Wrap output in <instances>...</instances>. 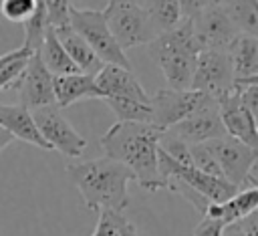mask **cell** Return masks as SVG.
I'll return each instance as SVG.
<instances>
[{
  "instance_id": "cell-30",
  "label": "cell",
  "mask_w": 258,
  "mask_h": 236,
  "mask_svg": "<svg viewBox=\"0 0 258 236\" xmlns=\"http://www.w3.org/2000/svg\"><path fill=\"white\" fill-rule=\"evenodd\" d=\"M40 2L46 10L48 24L52 28L69 24V12H71V6H73L71 0H40Z\"/></svg>"
},
{
  "instance_id": "cell-32",
  "label": "cell",
  "mask_w": 258,
  "mask_h": 236,
  "mask_svg": "<svg viewBox=\"0 0 258 236\" xmlns=\"http://www.w3.org/2000/svg\"><path fill=\"white\" fill-rule=\"evenodd\" d=\"M236 93H238L240 103L248 109V113L258 123V87L256 85H238Z\"/></svg>"
},
{
  "instance_id": "cell-1",
  "label": "cell",
  "mask_w": 258,
  "mask_h": 236,
  "mask_svg": "<svg viewBox=\"0 0 258 236\" xmlns=\"http://www.w3.org/2000/svg\"><path fill=\"white\" fill-rule=\"evenodd\" d=\"M163 131L151 123H113L99 145L105 157L125 165L133 180L147 192L163 190L157 169V145Z\"/></svg>"
},
{
  "instance_id": "cell-36",
  "label": "cell",
  "mask_w": 258,
  "mask_h": 236,
  "mask_svg": "<svg viewBox=\"0 0 258 236\" xmlns=\"http://www.w3.org/2000/svg\"><path fill=\"white\" fill-rule=\"evenodd\" d=\"M246 188H258V155L250 163V167H248V171L244 175V182H242V186L238 190H246Z\"/></svg>"
},
{
  "instance_id": "cell-20",
  "label": "cell",
  "mask_w": 258,
  "mask_h": 236,
  "mask_svg": "<svg viewBox=\"0 0 258 236\" xmlns=\"http://www.w3.org/2000/svg\"><path fill=\"white\" fill-rule=\"evenodd\" d=\"M226 52L232 61L236 81H244L248 77L258 75V42L254 38L238 34Z\"/></svg>"
},
{
  "instance_id": "cell-42",
  "label": "cell",
  "mask_w": 258,
  "mask_h": 236,
  "mask_svg": "<svg viewBox=\"0 0 258 236\" xmlns=\"http://www.w3.org/2000/svg\"><path fill=\"white\" fill-rule=\"evenodd\" d=\"M133 2H137V4H141V2H143V0H133Z\"/></svg>"
},
{
  "instance_id": "cell-8",
  "label": "cell",
  "mask_w": 258,
  "mask_h": 236,
  "mask_svg": "<svg viewBox=\"0 0 258 236\" xmlns=\"http://www.w3.org/2000/svg\"><path fill=\"white\" fill-rule=\"evenodd\" d=\"M32 119L38 133L42 135V139L48 143L50 149H56L67 157H79L85 151L87 139L69 123V119L60 113L56 105H48L32 111Z\"/></svg>"
},
{
  "instance_id": "cell-22",
  "label": "cell",
  "mask_w": 258,
  "mask_h": 236,
  "mask_svg": "<svg viewBox=\"0 0 258 236\" xmlns=\"http://www.w3.org/2000/svg\"><path fill=\"white\" fill-rule=\"evenodd\" d=\"M141 8L145 10L155 34L167 32L181 22V12L177 0H143Z\"/></svg>"
},
{
  "instance_id": "cell-23",
  "label": "cell",
  "mask_w": 258,
  "mask_h": 236,
  "mask_svg": "<svg viewBox=\"0 0 258 236\" xmlns=\"http://www.w3.org/2000/svg\"><path fill=\"white\" fill-rule=\"evenodd\" d=\"M240 34H246L258 42V0H236L228 8Z\"/></svg>"
},
{
  "instance_id": "cell-3",
  "label": "cell",
  "mask_w": 258,
  "mask_h": 236,
  "mask_svg": "<svg viewBox=\"0 0 258 236\" xmlns=\"http://www.w3.org/2000/svg\"><path fill=\"white\" fill-rule=\"evenodd\" d=\"M200 50L202 46L196 40L191 20L185 18H181V22L171 30L157 34L147 44L153 65L165 77L167 87L175 91H187L191 87Z\"/></svg>"
},
{
  "instance_id": "cell-21",
  "label": "cell",
  "mask_w": 258,
  "mask_h": 236,
  "mask_svg": "<svg viewBox=\"0 0 258 236\" xmlns=\"http://www.w3.org/2000/svg\"><path fill=\"white\" fill-rule=\"evenodd\" d=\"M36 54H38V58L42 61V65L46 67V71H48L52 77L79 73V69L75 67V63L69 58V54L64 52V48L60 46V42H58V38H56L52 26L46 30L44 40H42L40 48L36 50Z\"/></svg>"
},
{
  "instance_id": "cell-11",
  "label": "cell",
  "mask_w": 258,
  "mask_h": 236,
  "mask_svg": "<svg viewBox=\"0 0 258 236\" xmlns=\"http://www.w3.org/2000/svg\"><path fill=\"white\" fill-rule=\"evenodd\" d=\"M191 28L202 50H228L234 38L240 34L226 8L210 4L191 20Z\"/></svg>"
},
{
  "instance_id": "cell-41",
  "label": "cell",
  "mask_w": 258,
  "mask_h": 236,
  "mask_svg": "<svg viewBox=\"0 0 258 236\" xmlns=\"http://www.w3.org/2000/svg\"><path fill=\"white\" fill-rule=\"evenodd\" d=\"M212 4H216V6H222V8H228L232 2H236V0H210Z\"/></svg>"
},
{
  "instance_id": "cell-18",
  "label": "cell",
  "mask_w": 258,
  "mask_h": 236,
  "mask_svg": "<svg viewBox=\"0 0 258 236\" xmlns=\"http://www.w3.org/2000/svg\"><path fill=\"white\" fill-rule=\"evenodd\" d=\"M54 34L60 42V46L64 48V52L69 54V58L75 63V67L79 69V73L85 75H97L103 67V63L99 61V56L91 50V46L71 28V24L58 26L54 28Z\"/></svg>"
},
{
  "instance_id": "cell-12",
  "label": "cell",
  "mask_w": 258,
  "mask_h": 236,
  "mask_svg": "<svg viewBox=\"0 0 258 236\" xmlns=\"http://www.w3.org/2000/svg\"><path fill=\"white\" fill-rule=\"evenodd\" d=\"M167 133H171L173 137L181 139L187 145H200V143H206V141L224 137L226 135V129H224L222 119H220L218 101L208 99L189 117H185L183 121H179L173 127H169Z\"/></svg>"
},
{
  "instance_id": "cell-16",
  "label": "cell",
  "mask_w": 258,
  "mask_h": 236,
  "mask_svg": "<svg viewBox=\"0 0 258 236\" xmlns=\"http://www.w3.org/2000/svg\"><path fill=\"white\" fill-rule=\"evenodd\" d=\"M0 127L6 129L14 139L36 145L40 149H50L48 143L38 133L34 119H32V113L26 107H22L20 103H16V105L0 103Z\"/></svg>"
},
{
  "instance_id": "cell-33",
  "label": "cell",
  "mask_w": 258,
  "mask_h": 236,
  "mask_svg": "<svg viewBox=\"0 0 258 236\" xmlns=\"http://www.w3.org/2000/svg\"><path fill=\"white\" fill-rule=\"evenodd\" d=\"M224 226L226 224H222L220 220L204 216L202 222L194 228V236H224Z\"/></svg>"
},
{
  "instance_id": "cell-25",
  "label": "cell",
  "mask_w": 258,
  "mask_h": 236,
  "mask_svg": "<svg viewBox=\"0 0 258 236\" xmlns=\"http://www.w3.org/2000/svg\"><path fill=\"white\" fill-rule=\"evenodd\" d=\"M22 26H24V42H22V46H26L30 52H36V50L40 48L42 40H44L46 30L50 28L46 10H44V6H42L40 0H38V4H36V10L32 12V16H30Z\"/></svg>"
},
{
  "instance_id": "cell-13",
  "label": "cell",
  "mask_w": 258,
  "mask_h": 236,
  "mask_svg": "<svg viewBox=\"0 0 258 236\" xmlns=\"http://www.w3.org/2000/svg\"><path fill=\"white\" fill-rule=\"evenodd\" d=\"M204 145L214 155L216 163L220 165L224 180L228 184L240 188L242 182H244V175H246L250 163L256 159L258 151L252 149V147H248V145H244L242 141H238V139H234L230 135H224V137L206 141Z\"/></svg>"
},
{
  "instance_id": "cell-35",
  "label": "cell",
  "mask_w": 258,
  "mask_h": 236,
  "mask_svg": "<svg viewBox=\"0 0 258 236\" xmlns=\"http://www.w3.org/2000/svg\"><path fill=\"white\" fill-rule=\"evenodd\" d=\"M234 224L240 228V232L244 236H258V208L252 210L250 214H246L244 218H240Z\"/></svg>"
},
{
  "instance_id": "cell-7",
  "label": "cell",
  "mask_w": 258,
  "mask_h": 236,
  "mask_svg": "<svg viewBox=\"0 0 258 236\" xmlns=\"http://www.w3.org/2000/svg\"><path fill=\"white\" fill-rule=\"evenodd\" d=\"M189 89L204 93L206 97H210L214 101H220L226 95L234 93L236 77H234V69H232V61H230L228 52L200 50Z\"/></svg>"
},
{
  "instance_id": "cell-10",
  "label": "cell",
  "mask_w": 258,
  "mask_h": 236,
  "mask_svg": "<svg viewBox=\"0 0 258 236\" xmlns=\"http://www.w3.org/2000/svg\"><path fill=\"white\" fill-rule=\"evenodd\" d=\"M18 95V103L26 107L30 113L54 103V89H52V75L46 71L42 61L36 52H32L18 75V79L12 83V87Z\"/></svg>"
},
{
  "instance_id": "cell-17",
  "label": "cell",
  "mask_w": 258,
  "mask_h": 236,
  "mask_svg": "<svg viewBox=\"0 0 258 236\" xmlns=\"http://www.w3.org/2000/svg\"><path fill=\"white\" fill-rule=\"evenodd\" d=\"M52 89H54V103L58 109L71 107L73 103L83 99H101L99 89L95 85V75L73 73V75L52 77Z\"/></svg>"
},
{
  "instance_id": "cell-2",
  "label": "cell",
  "mask_w": 258,
  "mask_h": 236,
  "mask_svg": "<svg viewBox=\"0 0 258 236\" xmlns=\"http://www.w3.org/2000/svg\"><path fill=\"white\" fill-rule=\"evenodd\" d=\"M67 173L71 182L77 186L89 210H109L123 214V210L129 206L127 186L135 180L133 173L119 161H113L103 155L79 163H69Z\"/></svg>"
},
{
  "instance_id": "cell-9",
  "label": "cell",
  "mask_w": 258,
  "mask_h": 236,
  "mask_svg": "<svg viewBox=\"0 0 258 236\" xmlns=\"http://www.w3.org/2000/svg\"><path fill=\"white\" fill-rule=\"evenodd\" d=\"M210 97L198 91H175V89H159L149 97L151 107V125L167 131L175 123L189 117L194 111H198Z\"/></svg>"
},
{
  "instance_id": "cell-28",
  "label": "cell",
  "mask_w": 258,
  "mask_h": 236,
  "mask_svg": "<svg viewBox=\"0 0 258 236\" xmlns=\"http://www.w3.org/2000/svg\"><path fill=\"white\" fill-rule=\"evenodd\" d=\"M159 149L165 151L173 161L181 163V165H187V167H194L191 165V151H189V145L183 143L181 139L173 137L171 133L163 131L161 139H159Z\"/></svg>"
},
{
  "instance_id": "cell-26",
  "label": "cell",
  "mask_w": 258,
  "mask_h": 236,
  "mask_svg": "<svg viewBox=\"0 0 258 236\" xmlns=\"http://www.w3.org/2000/svg\"><path fill=\"white\" fill-rule=\"evenodd\" d=\"M30 54L32 52L26 46H20V48H14V50H10V52L0 56V91L12 87V83L22 73V69H24V65H26Z\"/></svg>"
},
{
  "instance_id": "cell-40",
  "label": "cell",
  "mask_w": 258,
  "mask_h": 236,
  "mask_svg": "<svg viewBox=\"0 0 258 236\" xmlns=\"http://www.w3.org/2000/svg\"><path fill=\"white\" fill-rule=\"evenodd\" d=\"M238 85H256V87H258V75L248 77V79H244V81H236V87H238Z\"/></svg>"
},
{
  "instance_id": "cell-15",
  "label": "cell",
  "mask_w": 258,
  "mask_h": 236,
  "mask_svg": "<svg viewBox=\"0 0 258 236\" xmlns=\"http://www.w3.org/2000/svg\"><path fill=\"white\" fill-rule=\"evenodd\" d=\"M95 85L101 99H131L139 103H149V95L139 85L131 69L103 65L101 71L95 75Z\"/></svg>"
},
{
  "instance_id": "cell-24",
  "label": "cell",
  "mask_w": 258,
  "mask_h": 236,
  "mask_svg": "<svg viewBox=\"0 0 258 236\" xmlns=\"http://www.w3.org/2000/svg\"><path fill=\"white\" fill-rule=\"evenodd\" d=\"M107 107L115 113L117 121L125 123H151V107L149 103H139L131 99H103Z\"/></svg>"
},
{
  "instance_id": "cell-19",
  "label": "cell",
  "mask_w": 258,
  "mask_h": 236,
  "mask_svg": "<svg viewBox=\"0 0 258 236\" xmlns=\"http://www.w3.org/2000/svg\"><path fill=\"white\" fill-rule=\"evenodd\" d=\"M256 208H258V188H246V190H238L230 200L222 204H210L204 216L216 218L222 224H232Z\"/></svg>"
},
{
  "instance_id": "cell-29",
  "label": "cell",
  "mask_w": 258,
  "mask_h": 236,
  "mask_svg": "<svg viewBox=\"0 0 258 236\" xmlns=\"http://www.w3.org/2000/svg\"><path fill=\"white\" fill-rule=\"evenodd\" d=\"M189 151H191V165H194L196 169H200V171H204V173H208V175H212V178L224 180L220 165L216 163L214 155L208 151V147H206L204 143H200V145H189Z\"/></svg>"
},
{
  "instance_id": "cell-37",
  "label": "cell",
  "mask_w": 258,
  "mask_h": 236,
  "mask_svg": "<svg viewBox=\"0 0 258 236\" xmlns=\"http://www.w3.org/2000/svg\"><path fill=\"white\" fill-rule=\"evenodd\" d=\"M119 236H139V232L127 218H123L121 224H119Z\"/></svg>"
},
{
  "instance_id": "cell-31",
  "label": "cell",
  "mask_w": 258,
  "mask_h": 236,
  "mask_svg": "<svg viewBox=\"0 0 258 236\" xmlns=\"http://www.w3.org/2000/svg\"><path fill=\"white\" fill-rule=\"evenodd\" d=\"M123 218H125L123 214L101 210L99 212L97 226H95V230H93L91 236H119V224H121Z\"/></svg>"
},
{
  "instance_id": "cell-39",
  "label": "cell",
  "mask_w": 258,
  "mask_h": 236,
  "mask_svg": "<svg viewBox=\"0 0 258 236\" xmlns=\"http://www.w3.org/2000/svg\"><path fill=\"white\" fill-rule=\"evenodd\" d=\"M224 236H244V234H242L240 228L232 222V224H226V226H224Z\"/></svg>"
},
{
  "instance_id": "cell-38",
  "label": "cell",
  "mask_w": 258,
  "mask_h": 236,
  "mask_svg": "<svg viewBox=\"0 0 258 236\" xmlns=\"http://www.w3.org/2000/svg\"><path fill=\"white\" fill-rule=\"evenodd\" d=\"M12 141H14V137H12L6 129H2V127H0V151H2L4 147H8Z\"/></svg>"
},
{
  "instance_id": "cell-34",
  "label": "cell",
  "mask_w": 258,
  "mask_h": 236,
  "mask_svg": "<svg viewBox=\"0 0 258 236\" xmlns=\"http://www.w3.org/2000/svg\"><path fill=\"white\" fill-rule=\"evenodd\" d=\"M179 4V12H181V18L185 20H194L200 12H204L212 2L210 0H177Z\"/></svg>"
},
{
  "instance_id": "cell-5",
  "label": "cell",
  "mask_w": 258,
  "mask_h": 236,
  "mask_svg": "<svg viewBox=\"0 0 258 236\" xmlns=\"http://www.w3.org/2000/svg\"><path fill=\"white\" fill-rule=\"evenodd\" d=\"M69 24L71 28L91 46V50L99 56L103 65H115L121 69H131V63L127 54L119 48L115 42L103 10H93V8H75L71 6L69 12Z\"/></svg>"
},
{
  "instance_id": "cell-4",
  "label": "cell",
  "mask_w": 258,
  "mask_h": 236,
  "mask_svg": "<svg viewBox=\"0 0 258 236\" xmlns=\"http://www.w3.org/2000/svg\"><path fill=\"white\" fill-rule=\"evenodd\" d=\"M103 16L123 52L129 48L145 46L157 36L141 4L133 0H109Z\"/></svg>"
},
{
  "instance_id": "cell-6",
  "label": "cell",
  "mask_w": 258,
  "mask_h": 236,
  "mask_svg": "<svg viewBox=\"0 0 258 236\" xmlns=\"http://www.w3.org/2000/svg\"><path fill=\"white\" fill-rule=\"evenodd\" d=\"M157 169H159L163 190H167L169 180H179L181 184L191 188L196 194L206 198L210 204H222L238 192V188L228 184L226 180L212 178V175H208V173H204L196 167H187V165H181V163L173 161L165 151L159 149V145H157Z\"/></svg>"
},
{
  "instance_id": "cell-14",
  "label": "cell",
  "mask_w": 258,
  "mask_h": 236,
  "mask_svg": "<svg viewBox=\"0 0 258 236\" xmlns=\"http://www.w3.org/2000/svg\"><path fill=\"white\" fill-rule=\"evenodd\" d=\"M218 109H220V119L226 129V135H230L258 151V123L248 113V109L240 103L236 89H234V93H230L218 101Z\"/></svg>"
},
{
  "instance_id": "cell-27",
  "label": "cell",
  "mask_w": 258,
  "mask_h": 236,
  "mask_svg": "<svg viewBox=\"0 0 258 236\" xmlns=\"http://www.w3.org/2000/svg\"><path fill=\"white\" fill-rule=\"evenodd\" d=\"M38 0H0V14L16 24H24L36 10Z\"/></svg>"
}]
</instances>
